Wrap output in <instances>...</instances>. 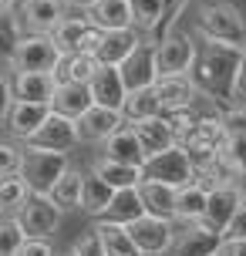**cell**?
Wrapping results in <instances>:
<instances>
[{
  "mask_svg": "<svg viewBox=\"0 0 246 256\" xmlns=\"http://www.w3.org/2000/svg\"><path fill=\"white\" fill-rule=\"evenodd\" d=\"M246 61V44L233 40H202L199 38V54L189 78H192L199 91L220 104H240L236 98V84H240V71Z\"/></svg>",
  "mask_w": 246,
  "mask_h": 256,
  "instance_id": "obj_1",
  "label": "cell"
},
{
  "mask_svg": "<svg viewBox=\"0 0 246 256\" xmlns=\"http://www.w3.org/2000/svg\"><path fill=\"white\" fill-rule=\"evenodd\" d=\"M192 34L202 40H233V44H246V20L226 0H209L196 10Z\"/></svg>",
  "mask_w": 246,
  "mask_h": 256,
  "instance_id": "obj_2",
  "label": "cell"
},
{
  "mask_svg": "<svg viewBox=\"0 0 246 256\" xmlns=\"http://www.w3.org/2000/svg\"><path fill=\"white\" fill-rule=\"evenodd\" d=\"M196 54H199V38L196 34L172 30L166 38H158V44H156L158 78H186L196 64Z\"/></svg>",
  "mask_w": 246,
  "mask_h": 256,
  "instance_id": "obj_3",
  "label": "cell"
},
{
  "mask_svg": "<svg viewBox=\"0 0 246 256\" xmlns=\"http://www.w3.org/2000/svg\"><path fill=\"white\" fill-rule=\"evenodd\" d=\"M61 58H64V51L54 44L51 34L27 30L24 40L17 44V51H14L7 61H14V68H17V71H58Z\"/></svg>",
  "mask_w": 246,
  "mask_h": 256,
  "instance_id": "obj_4",
  "label": "cell"
},
{
  "mask_svg": "<svg viewBox=\"0 0 246 256\" xmlns=\"http://www.w3.org/2000/svg\"><path fill=\"white\" fill-rule=\"evenodd\" d=\"M24 179L30 182L34 192H51L54 182L64 176L71 162H68V152H54V148H34V145H24Z\"/></svg>",
  "mask_w": 246,
  "mask_h": 256,
  "instance_id": "obj_5",
  "label": "cell"
},
{
  "mask_svg": "<svg viewBox=\"0 0 246 256\" xmlns=\"http://www.w3.org/2000/svg\"><path fill=\"white\" fill-rule=\"evenodd\" d=\"M176 222H179V219H166V216L145 212V216L128 222V232H132V240L138 243V250H142L145 256H168V250L176 243V232H179Z\"/></svg>",
  "mask_w": 246,
  "mask_h": 256,
  "instance_id": "obj_6",
  "label": "cell"
},
{
  "mask_svg": "<svg viewBox=\"0 0 246 256\" xmlns=\"http://www.w3.org/2000/svg\"><path fill=\"white\" fill-rule=\"evenodd\" d=\"M145 179L168 182V186L182 189V186L196 182V162H192V155L186 152L182 145H172V148L152 155V158L145 162Z\"/></svg>",
  "mask_w": 246,
  "mask_h": 256,
  "instance_id": "obj_7",
  "label": "cell"
},
{
  "mask_svg": "<svg viewBox=\"0 0 246 256\" xmlns=\"http://www.w3.org/2000/svg\"><path fill=\"white\" fill-rule=\"evenodd\" d=\"M156 38H145L135 51L118 64L128 91H142V88H156L158 84V58H156Z\"/></svg>",
  "mask_w": 246,
  "mask_h": 256,
  "instance_id": "obj_8",
  "label": "cell"
},
{
  "mask_svg": "<svg viewBox=\"0 0 246 256\" xmlns=\"http://www.w3.org/2000/svg\"><path fill=\"white\" fill-rule=\"evenodd\" d=\"M222 232L209 230L202 219L196 222H179V232H176V243L168 250V256H216L222 246Z\"/></svg>",
  "mask_w": 246,
  "mask_h": 256,
  "instance_id": "obj_9",
  "label": "cell"
},
{
  "mask_svg": "<svg viewBox=\"0 0 246 256\" xmlns=\"http://www.w3.org/2000/svg\"><path fill=\"white\" fill-rule=\"evenodd\" d=\"M128 125V118L122 108H108V104H91L88 112L78 118V135L81 142H91V145H104L115 132Z\"/></svg>",
  "mask_w": 246,
  "mask_h": 256,
  "instance_id": "obj_10",
  "label": "cell"
},
{
  "mask_svg": "<svg viewBox=\"0 0 246 256\" xmlns=\"http://www.w3.org/2000/svg\"><path fill=\"white\" fill-rule=\"evenodd\" d=\"M17 216H20V222H24V230L30 236H48L51 240L54 232H58V226H61V216L64 212H61V206L54 202L48 192H34Z\"/></svg>",
  "mask_w": 246,
  "mask_h": 256,
  "instance_id": "obj_11",
  "label": "cell"
},
{
  "mask_svg": "<svg viewBox=\"0 0 246 256\" xmlns=\"http://www.w3.org/2000/svg\"><path fill=\"white\" fill-rule=\"evenodd\" d=\"M78 142H81L78 122H74V118H68V115L51 112L48 122H44V125H40L38 132L24 142V145H34V148H54V152H71Z\"/></svg>",
  "mask_w": 246,
  "mask_h": 256,
  "instance_id": "obj_12",
  "label": "cell"
},
{
  "mask_svg": "<svg viewBox=\"0 0 246 256\" xmlns=\"http://www.w3.org/2000/svg\"><path fill=\"white\" fill-rule=\"evenodd\" d=\"M243 202V189H240V182H220L216 189H209V206H206V216H202V222H206L209 230L216 232H226V226H230V219H233L236 206Z\"/></svg>",
  "mask_w": 246,
  "mask_h": 256,
  "instance_id": "obj_13",
  "label": "cell"
},
{
  "mask_svg": "<svg viewBox=\"0 0 246 256\" xmlns=\"http://www.w3.org/2000/svg\"><path fill=\"white\" fill-rule=\"evenodd\" d=\"M51 112H54L51 102H20V98H17V104H14L10 112H7V118H4L7 135L17 138V142H27L44 122H48Z\"/></svg>",
  "mask_w": 246,
  "mask_h": 256,
  "instance_id": "obj_14",
  "label": "cell"
},
{
  "mask_svg": "<svg viewBox=\"0 0 246 256\" xmlns=\"http://www.w3.org/2000/svg\"><path fill=\"white\" fill-rule=\"evenodd\" d=\"M158 102H162V112H186V108H199V102H206V94L199 91L192 78H158Z\"/></svg>",
  "mask_w": 246,
  "mask_h": 256,
  "instance_id": "obj_15",
  "label": "cell"
},
{
  "mask_svg": "<svg viewBox=\"0 0 246 256\" xmlns=\"http://www.w3.org/2000/svg\"><path fill=\"white\" fill-rule=\"evenodd\" d=\"M135 128V135L142 138L145 145V155L152 158V155L166 152L172 145H179V135H176V128H172V118L162 112V115H152V118H138V122H128Z\"/></svg>",
  "mask_w": 246,
  "mask_h": 256,
  "instance_id": "obj_16",
  "label": "cell"
},
{
  "mask_svg": "<svg viewBox=\"0 0 246 256\" xmlns=\"http://www.w3.org/2000/svg\"><path fill=\"white\" fill-rule=\"evenodd\" d=\"M91 94L94 104H108V108H125L128 102V84L118 64H102L94 78H91Z\"/></svg>",
  "mask_w": 246,
  "mask_h": 256,
  "instance_id": "obj_17",
  "label": "cell"
},
{
  "mask_svg": "<svg viewBox=\"0 0 246 256\" xmlns=\"http://www.w3.org/2000/svg\"><path fill=\"white\" fill-rule=\"evenodd\" d=\"M20 17H24L27 30H40L51 34L54 27L68 17V0H20Z\"/></svg>",
  "mask_w": 246,
  "mask_h": 256,
  "instance_id": "obj_18",
  "label": "cell"
},
{
  "mask_svg": "<svg viewBox=\"0 0 246 256\" xmlns=\"http://www.w3.org/2000/svg\"><path fill=\"white\" fill-rule=\"evenodd\" d=\"M91 104H94L91 84H81V81H58V91H54V98H51V108L58 115H68V118L78 122Z\"/></svg>",
  "mask_w": 246,
  "mask_h": 256,
  "instance_id": "obj_19",
  "label": "cell"
},
{
  "mask_svg": "<svg viewBox=\"0 0 246 256\" xmlns=\"http://www.w3.org/2000/svg\"><path fill=\"white\" fill-rule=\"evenodd\" d=\"M102 155L104 158H115V162H125V166H145L148 155H145V145L142 138L135 135V128L125 125L122 132H115L112 138L102 145Z\"/></svg>",
  "mask_w": 246,
  "mask_h": 256,
  "instance_id": "obj_20",
  "label": "cell"
},
{
  "mask_svg": "<svg viewBox=\"0 0 246 256\" xmlns=\"http://www.w3.org/2000/svg\"><path fill=\"white\" fill-rule=\"evenodd\" d=\"M88 20L102 30H125V27H135V17H132V0H94L88 10Z\"/></svg>",
  "mask_w": 246,
  "mask_h": 256,
  "instance_id": "obj_21",
  "label": "cell"
},
{
  "mask_svg": "<svg viewBox=\"0 0 246 256\" xmlns=\"http://www.w3.org/2000/svg\"><path fill=\"white\" fill-rule=\"evenodd\" d=\"M14 88L20 102H51L58 91L54 71H14Z\"/></svg>",
  "mask_w": 246,
  "mask_h": 256,
  "instance_id": "obj_22",
  "label": "cell"
},
{
  "mask_svg": "<svg viewBox=\"0 0 246 256\" xmlns=\"http://www.w3.org/2000/svg\"><path fill=\"white\" fill-rule=\"evenodd\" d=\"M138 192H142V202L152 216H166V219L179 216V189H176V186L145 179L142 186H138Z\"/></svg>",
  "mask_w": 246,
  "mask_h": 256,
  "instance_id": "obj_23",
  "label": "cell"
},
{
  "mask_svg": "<svg viewBox=\"0 0 246 256\" xmlns=\"http://www.w3.org/2000/svg\"><path fill=\"white\" fill-rule=\"evenodd\" d=\"M94 230L104 243V253L108 256H145L138 250V243L132 240V232L125 222H112V219H94Z\"/></svg>",
  "mask_w": 246,
  "mask_h": 256,
  "instance_id": "obj_24",
  "label": "cell"
},
{
  "mask_svg": "<svg viewBox=\"0 0 246 256\" xmlns=\"http://www.w3.org/2000/svg\"><path fill=\"white\" fill-rule=\"evenodd\" d=\"M142 40H145V34L135 30V27H125V30H104V44H102V51H98V61L102 64H122Z\"/></svg>",
  "mask_w": 246,
  "mask_h": 256,
  "instance_id": "obj_25",
  "label": "cell"
},
{
  "mask_svg": "<svg viewBox=\"0 0 246 256\" xmlns=\"http://www.w3.org/2000/svg\"><path fill=\"white\" fill-rule=\"evenodd\" d=\"M91 172H98L108 186L115 189H128V186H142L145 182V166H125V162H115V158H104L98 155L91 162Z\"/></svg>",
  "mask_w": 246,
  "mask_h": 256,
  "instance_id": "obj_26",
  "label": "cell"
},
{
  "mask_svg": "<svg viewBox=\"0 0 246 256\" xmlns=\"http://www.w3.org/2000/svg\"><path fill=\"white\" fill-rule=\"evenodd\" d=\"M145 212H148V209H145V202H142L138 186H128V189H115V196H112V202H108L102 219H112V222H125V226H128L132 219L145 216Z\"/></svg>",
  "mask_w": 246,
  "mask_h": 256,
  "instance_id": "obj_27",
  "label": "cell"
},
{
  "mask_svg": "<svg viewBox=\"0 0 246 256\" xmlns=\"http://www.w3.org/2000/svg\"><path fill=\"white\" fill-rule=\"evenodd\" d=\"M30 196H34V189H30V182L24 179V172L0 176V212H4V216H17L27 206Z\"/></svg>",
  "mask_w": 246,
  "mask_h": 256,
  "instance_id": "obj_28",
  "label": "cell"
},
{
  "mask_svg": "<svg viewBox=\"0 0 246 256\" xmlns=\"http://www.w3.org/2000/svg\"><path fill=\"white\" fill-rule=\"evenodd\" d=\"M112 196H115V186H108L98 172H88L84 176V192H81V212L91 219H102Z\"/></svg>",
  "mask_w": 246,
  "mask_h": 256,
  "instance_id": "obj_29",
  "label": "cell"
},
{
  "mask_svg": "<svg viewBox=\"0 0 246 256\" xmlns=\"http://www.w3.org/2000/svg\"><path fill=\"white\" fill-rule=\"evenodd\" d=\"M132 17H135V30L158 40L166 24V0H132Z\"/></svg>",
  "mask_w": 246,
  "mask_h": 256,
  "instance_id": "obj_30",
  "label": "cell"
},
{
  "mask_svg": "<svg viewBox=\"0 0 246 256\" xmlns=\"http://www.w3.org/2000/svg\"><path fill=\"white\" fill-rule=\"evenodd\" d=\"M102 68V61H98V54H81V51H71L61 58V64H58V81H81V84H91V78H94V71Z\"/></svg>",
  "mask_w": 246,
  "mask_h": 256,
  "instance_id": "obj_31",
  "label": "cell"
},
{
  "mask_svg": "<svg viewBox=\"0 0 246 256\" xmlns=\"http://www.w3.org/2000/svg\"><path fill=\"white\" fill-rule=\"evenodd\" d=\"M81 192H84V176L78 168H68L64 176L54 182V189L48 196L61 206V212H74V209H81Z\"/></svg>",
  "mask_w": 246,
  "mask_h": 256,
  "instance_id": "obj_32",
  "label": "cell"
},
{
  "mask_svg": "<svg viewBox=\"0 0 246 256\" xmlns=\"http://www.w3.org/2000/svg\"><path fill=\"white\" fill-rule=\"evenodd\" d=\"M206 206H209V189L202 182H189L179 189V222H196V219L206 216Z\"/></svg>",
  "mask_w": 246,
  "mask_h": 256,
  "instance_id": "obj_33",
  "label": "cell"
},
{
  "mask_svg": "<svg viewBox=\"0 0 246 256\" xmlns=\"http://www.w3.org/2000/svg\"><path fill=\"white\" fill-rule=\"evenodd\" d=\"M88 27H91V20H88V14L81 10V14H74V17H64V20L51 30V38H54V44H58L64 54H71L74 48H78L81 34H84Z\"/></svg>",
  "mask_w": 246,
  "mask_h": 256,
  "instance_id": "obj_34",
  "label": "cell"
},
{
  "mask_svg": "<svg viewBox=\"0 0 246 256\" xmlns=\"http://www.w3.org/2000/svg\"><path fill=\"white\" fill-rule=\"evenodd\" d=\"M125 118L128 122H138V118H152L162 115V102H158L156 88H142V91H128V102H125Z\"/></svg>",
  "mask_w": 246,
  "mask_h": 256,
  "instance_id": "obj_35",
  "label": "cell"
},
{
  "mask_svg": "<svg viewBox=\"0 0 246 256\" xmlns=\"http://www.w3.org/2000/svg\"><path fill=\"white\" fill-rule=\"evenodd\" d=\"M30 240V232L24 230L20 216H4L0 219V256H17Z\"/></svg>",
  "mask_w": 246,
  "mask_h": 256,
  "instance_id": "obj_36",
  "label": "cell"
},
{
  "mask_svg": "<svg viewBox=\"0 0 246 256\" xmlns=\"http://www.w3.org/2000/svg\"><path fill=\"white\" fill-rule=\"evenodd\" d=\"M24 155H27V148H24V142H17V138H7L0 142V176H10V172H20L24 168Z\"/></svg>",
  "mask_w": 246,
  "mask_h": 256,
  "instance_id": "obj_37",
  "label": "cell"
},
{
  "mask_svg": "<svg viewBox=\"0 0 246 256\" xmlns=\"http://www.w3.org/2000/svg\"><path fill=\"white\" fill-rule=\"evenodd\" d=\"M24 34H27V24L20 17V10H4V48H7V58L17 51V44L24 40Z\"/></svg>",
  "mask_w": 246,
  "mask_h": 256,
  "instance_id": "obj_38",
  "label": "cell"
},
{
  "mask_svg": "<svg viewBox=\"0 0 246 256\" xmlns=\"http://www.w3.org/2000/svg\"><path fill=\"white\" fill-rule=\"evenodd\" d=\"M222 162H226V168H230L233 176L246 172V138H226V148H222Z\"/></svg>",
  "mask_w": 246,
  "mask_h": 256,
  "instance_id": "obj_39",
  "label": "cell"
},
{
  "mask_svg": "<svg viewBox=\"0 0 246 256\" xmlns=\"http://www.w3.org/2000/svg\"><path fill=\"white\" fill-rule=\"evenodd\" d=\"M222 122H226V135L230 138H246V102L230 104L222 112Z\"/></svg>",
  "mask_w": 246,
  "mask_h": 256,
  "instance_id": "obj_40",
  "label": "cell"
},
{
  "mask_svg": "<svg viewBox=\"0 0 246 256\" xmlns=\"http://www.w3.org/2000/svg\"><path fill=\"white\" fill-rule=\"evenodd\" d=\"M71 250H74L78 256H108V253H104V243H102V236H98V230H94V226L81 232L78 240L71 243Z\"/></svg>",
  "mask_w": 246,
  "mask_h": 256,
  "instance_id": "obj_41",
  "label": "cell"
},
{
  "mask_svg": "<svg viewBox=\"0 0 246 256\" xmlns=\"http://www.w3.org/2000/svg\"><path fill=\"white\" fill-rule=\"evenodd\" d=\"M102 44H104V30L91 24L88 30L81 34V40H78V48H74V51H81V54H98V51H102Z\"/></svg>",
  "mask_w": 246,
  "mask_h": 256,
  "instance_id": "obj_42",
  "label": "cell"
},
{
  "mask_svg": "<svg viewBox=\"0 0 246 256\" xmlns=\"http://www.w3.org/2000/svg\"><path fill=\"white\" fill-rule=\"evenodd\" d=\"M222 236L226 240H246V196H243V202L236 206V212H233V219H230V226H226Z\"/></svg>",
  "mask_w": 246,
  "mask_h": 256,
  "instance_id": "obj_43",
  "label": "cell"
},
{
  "mask_svg": "<svg viewBox=\"0 0 246 256\" xmlns=\"http://www.w3.org/2000/svg\"><path fill=\"white\" fill-rule=\"evenodd\" d=\"M186 7H189V0H166V24H162V38L176 30V24H179V17L186 14Z\"/></svg>",
  "mask_w": 246,
  "mask_h": 256,
  "instance_id": "obj_44",
  "label": "cell"
},
{
  "mask_svg": "<svg viewBox=\"0 0 246 256\" xmlns=\"http://www.w3.org/2000/svg\"><path fill=\"white\" fill-rule=\"evenodd\" d=\"M17 256H54V246H51V240L48 236H30L24 243V250Z\"/></svg>",
  "mask_w": 246,
  "mask_h": 256,
  "instance_id": "obj_45",
  "label": "cell"
},
{
  "mask_svg": "<svg viewBox=\"0 0 246 256\" xmlns=\"http://www.w3.org/2000/svg\"><path fill=\"white\" fill-rule=\"evenodd\" d=\"M220 253L222 256H246V240H222Z\"/></svg>",
  "mask_w": 246,
  "mask_h": 256,
  "instance_id": "obj_46",
  "label": "cell"
},
{
  "mask_svg": "<svg viewBox=\"0 0 246 256\" xmlns=\"http://www.w3.org/2000/svg\"><path fill=\"white\" fill-rule=\"evenodd\" d=\"M236 98L246 102V61H243V71H240V84H236Z\"/></svg>",
  "mask_w": 246,
  "mask_h": 256,
  "instance_id": "obj_47",
  "label": "cell"
},
{
  "mask_svg": "<svg viewBox=\"0 0 246 256\" xmlns=\"http://www.w3.org/2000/svg\"><path fill=\"white\" fill-rule=\"evenodd\" d=\"M20 7V0H0V10H17Z\"/></svg>",
  "mask_w": 246,
  "mask_h": 256,
  "instance_id": "obj_48",
  "label": "cell"
},
{
  "mask_svg": "<svg viewBox=\"0 0 246 256\" xmlns=\"http://www.w3.org/2000/svg\"><path fill=\"white\" fill-rule=\"evenodd\" d=\"M68 4H71V7H78V10H88L94 0H68Z\"/></svg>",
  "mask_w": 246,
  "mask_h": 256,
  "instance_id": "obj_49",
  "label": "cell"
},
{
  "mask_svg": "<svg viewBox=\"0 0 246 256\" xmlns=\"http://www.w3.org/2000/svg\"><path fill=\"white\" fill-rule=\"evenodd\" d=\"M236 182H240V189H243V196H246V172H240V176H236Z\"/></svg>",
  "mask_w": 246,
  "mask_h": 256,
  "instance_id": "obj_50",
  "label": "cell"
},
{
  "mask_svg": "<svg viewBox=\"0 0 246 256\" xmlns=\"http://www.w3.org/2000/svg\"><path fill=\"white\" fill-rule=\"evenodd\" d=\"M61 256H78V253H74V250H68V253H61Z\"/></svg>",
  "mask_w": 246,
  "mask_h": 256,
  "instance_id": "obj_51",
  "label": "cell"
},
{
  "mask_svg": "<svg viewBox=\"0 0 246 256\" xmlns=\"http://www.w3.org/2000/svg\"><path fill=\"white\" fill-rule=\"evenodd\" d=\"M216 256H222V253H216Z\"/></svg>",
  "mask_w": 246,
  "mask_h": 256,
  "instance_id": "obj_52",
  "label": "cell"
}]
</instances>
